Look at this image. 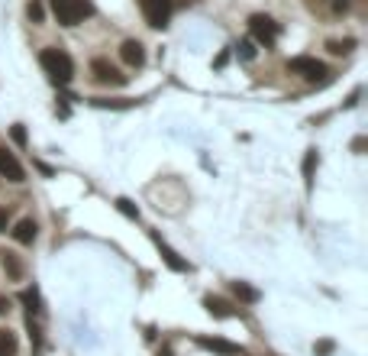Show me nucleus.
<instances>
[{
	"instance_id": "f257e3e1",
	"label": "nucleus",
	"mask_w": 368,
	"mask_h": 356,
	"mask_svg": "<svg viewBox=\"0 0 368 356\" xmlns=\"http://www.w3.org/2000/svg\"><path fill=\"white\" fill-rule=\"evenodd\" d=\"M39 62H42V68H45V75H49L55 85H68L71 75H75V62L62 49H45L39 55Z\"/></svg>"
},
{
	"instance_id": "f03ea898",
	"label": "nucleus",
	"mask_w": 368,
	"mask_h": 356,
	"mask_svg": "<svg viewBox=\"0 0 368 356\" xmlns=\"http://www.w3.org/2000/svg\"><path fill=\"white\" fill-rule=\"evenodd\" d=\"M52 13L62 26H78L84 17H91V0H49Z\"/></svg>"
},
{
	"instance_id": "7ed1b4c3",
	"label": "nucleus",
	"mask_w": 368,
	"mask_h": 356,
	"mask_svg": "<svg viewBox=\"0 0 368 356\" xmlns=\"http://www.w3.org/2000/svg\"><path fill=\"white\" fill-rule=\"evenodd\" d=\"M139 7H143L146 23L162 29L171 20V13H175V0H139Z\"/></svg>"
},
{
	"instance_id": "20e7f679",
	"label": "nucleus",
	"mask_w": 368,
	"mask_h": 356,
	"mask_svg": "<svg viewBox=\"0 0 368 356\" xmlns=\"http://www.w3.org/2000/svg\"><path fill=\"white\" fill-rule=\"evenodd\" d=\"M249 33H252V39L259 46H265V49H271V46L278 43V23L271 17H262V13H255V17L249 20Z\"/></svg>"
},
{
	"instance_id": "39448f33",
	"label": "nucleus",
	"mask_w": 368,
	"mask_h": 356,
	"mask_svg": "<svg viewBox=\"0 0 368 356\" xmlns=\"http://www.w3.org/2000/svg\"><path fill=\"white\" fill-rule=\"evenodd\" d=\"M288 68H291L294 75H301L304 81H313V85L327 78V65L317 62V59H310V55H297V59H291L288 62Z\"/></svg>"
},
{
	"instance_id": "423d86ee",
	"label": "nucleus",
	"mask_w": 368,
	"mask_h": 356,
	"mask_svg": "<svg viewBox=\"0 0 368 356\" xmlns=\"http://www.w3.org/2000/svg\"><path fill=\"white\" fill-rule=\"evenodd\" d=\"M91 71H94V81H97V85H110V88L126 85V75H120V71L110 65L107 59H94L91 62Z\"/></svg>"
},
{
	"instance_id": "0eeeda50",
	"label": "nucleus",
	"mask_w": 368,
	"mask_h": 356,
	"mask_svg": "<svg viewBox=\"0 0 368 356\" xmlns=\"http://www.w3.org/2000/svg\"><path fill=\"white\" fill-rule=\"evenodd\" d=\"M0 175L7 178V182H23L26 178V172L17 162V156L10 153V149H3V146H0Z\"/></svg>"
},
{
	"instance_id": "6e6552de",
	"label": "nucleus",
	"mask_w": 368,
	"mask_h": 356,
	"mask_svg": "<svg viewBox=\"0 0 368 356\" xmlns=\"http://www.w3.org/2000/svg\"><path fill=\"white\" fill-rule=\"evenodd\" d=\"M120 59H123L126 65L139 68V65L146 62V49H143V43H139V39H126V43L120 46Z\"/></svg>"
},
{
	"instance_id": "1a4fd4ad",
	"label": "nucleus",
	"mask_w": 368,
	"mask_h": 356,
	"mask_svg": "<svg viewBox=\"0 0 368 356\" xmlns=\"http://www.w3.org/2000/svg\"><path fill=\"white\" fill-rule=\"evenodd\" d=\"M204 350H213V353H223V356H239V347L229 343V340H220V337H197Z\"/></svg>"
},
{
	"instance_id": "9d476101",
	"label": "nucleus",
	"mask_w": 368,
	"mask_h": 356,
	"mask_svg": "<svg viewBox=\"0 0 368 356\" xmlns=\"http://www.w3.org/2000/svg\"><path fill=\"white\" fill-rule=\"evenodd\" d=\"M204 308H207L213 317H236V314H239L233 305H229V301H223V298H213V295L204 298Z\"/></svg>"
},
{
	"instance_id": "9b49d317",
	"label": "nucleus",
	"mask_w": 368,
	"mask_h": 356,
	"mask_svg": "<svg viewBox=\"0 0 368 356\" xmlns=\"http://www.w3.org/2000/svg\"><path fill=\"white\" fill-rule=\"evenodd\" d=\"M0 266L7 272L10 279H23V263H20L17 253H10V249H0Z\"/></svg>"
},
{
	"instance_id": "f8f14e48",
	"label": "nucleus",
	"mask_w": 368,
	"mask_h": 356,
	"mask_svg": "<svg viewBox=\"0 0 368 356\" xmlns=\"http://www.w3.org/2000/svg\"><path fill=\"white\" fill-rule=\"evenodd\" d=\"M36 221H29V217H26V221H20L17 227H13V240H17V243H23V246H29L36 240Z\"/></svg>"
},
{
	"instance_id": "ddd939ff",
	"label": "nucleus",
	"mask_w": 368,
	"mask_h": 356,
	"mask_svg": "<svg viewBox=\"0 0 368 356\" xmlns=\"http://www.w3.org/2000/svg\"><path fill=\"white\" fill-rule=\"evenodd\" d=\"M152 240H155V246H159V253L165 256V263L171 266V269H175V272H187V263H184V259H178V253H175V249H168V246L162 243L159 237H152Z\"/></svg>"
},
{
	"instance_id": "4468645a",
	"label": "nucleus",
	"mask_w": 368,
	"mask_h": 356,
	"mask_svg": "<svg viewBox=\"0 0 368 356\" xmlns=\"http://www.w3.org/2000/svg\"><path fill=\"white\" fill-rule=\"evenodd\" d=\"M229 289H233V295L239 298V301H246V305H255V301H259V292L252 289V285H246V282H233Z\"/></svg>"
},
{
	"instance_id": "2eb2a0df",
	"label": "nucleus",
	"mask_w": 368,
	"mask_h": 356,
	"mask_svg": "<svg viewBox=\"0 0 368 356\" xmlns=\"http://www.w3.org/2000/svg\"><path fill=\"white\" fill-rule=\"evenodd\" d=\"M0 356H17V334L0 327Z\"/></svg>"
},
{
	"instance_id": "dca6fc26",
	"label": "nucleus",
	"mask_w": 368,
	"mask_h": 356,
	"mask_svg": "<svg viewBox=\"0 0 368 356\" xmlns=\"http://www.w3.org/2000/svg\"><path fill=\"white\" fill-rule=\"evenodd\" d=\"M20 298H23V305L29 308V311H36V308H39V295H36V289H26Z\"/></svg>"
},
{
	"instance_id": "f3484780",
	"label": "nucleus",
	"mask_w": 368,
	"mask_h": 356,
	"mask_svg": "<svg viewBox=\"0 0 368 356\" xmlns=\"http://www.w3.org/2000/svg\"><path fill=\"white\" fill-rule=\"evenodd\" d=\"M117 207L126 214V217H139V207H136L133 201H126V198H120V201H117Z\"/></svg>"
},
{
	"instance_id": "a211bd4d",
	"label": "nucleus",
	"mask_w": 368,
	"mask_h": 356,
	"mask_svg": "<svg viewBox=\"0 0 368 356\" xmlns=\"http://www.w3.org/2000/svg\"><path fill=\"white\" fill-rule=\"evenodd\" d=\"M26 13H29V17L36 20V23H42V17H45V10H42V4H39V0H33V4L26 7Z\"/></svg>"
},
{
	"instance_id": "6ab92c4d",
	"label": "nucleus",
	"mask_w": 368,
	"mask_h": 356,
	"mask_svg": "<svg viewBox=\"0 0 368 356\" xmlns=\"http://www.w3.org/2000/svg\"><path fill=\"white\" fill-rule=\"evenodd\" d=\"M352 49V39H346V43H336V39H333V43H330V52H336V55H339V52H349Z\"/></svg>"
},
{
	"instance_id": "aec40b11",
	"label": "nucleus",
	"mask_w": 368,
	"mask_h": 356,
	"mask_svg": "<svg viewBox=\"0 0 368 356\" xmlns=\"http://www.w3.org/2000/svg\"><path fill=\"white\" fill-rule=\"evenodd\" d=\"M239 55H243V59H252V55H255V49H252V43H243V46H239Z\"/></svg>"
},
{
	"instance_id": "412c9836",
	"label": "nucleus",
	"mask_w": 368,
	"mask_h": 356,
	"mask_svg": "<svg viewBox=\"0 0 368 356\" xmlns=\"http://www.w3.org/2000/svg\"><path fill=\"white\" fill-rule=\"evenodd\" d=\"M7 221H10V214H7V207H0V233L7 230Z\"/></svg>"
},
{
	"instance_id": "4be33fe9",
	"label": "nucleus",
	"mask_w": 368,
	"mask_h": 356,
	"mask_svg": "<svg viewBox=\"0 0 368 356\" xmlns=\"http://www.w3.org/2000/svg\"><path fill=\"white\" fill-rule=\"evenodd\" d=\"M13 139H17V143H26V133H23V127H13Z\"/></svg>"
},
{
	"instance_id": "5701e85b",
	"label": "nucleus",
	"mask_w": 368,
	"mask_h": 356,
	"mask_svg": "<svg viewBox=\"0 0 368 356\" xmlns=\"http://www.w3.org/2000/svg\"><path fill=\"white\" fill-rule=\"evenodd\" d=\"M7 311H10V298L0 295V314H7Z\"/></svg>"
}]
</instances>
